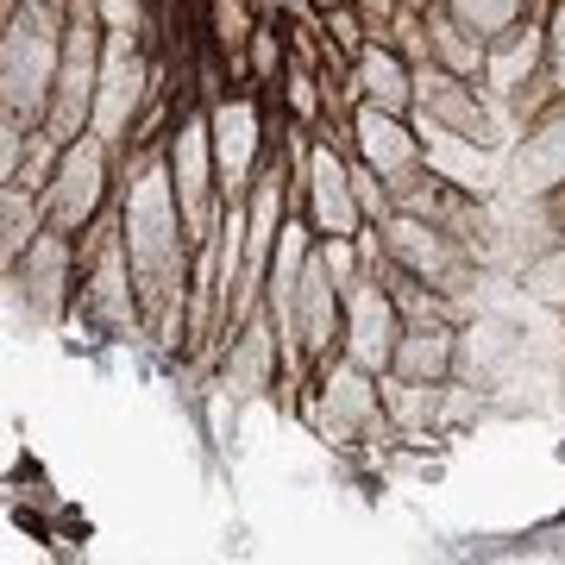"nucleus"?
<instances>
[{"mask_svg":"<svg viewBox=\"0 0 565 565\" xmlns=\"http://www.w3.org/2000/svg\"><path fill=\"white\" fill-rule=\"evenodd\" d=\"M408 7H434V0H408Z\"/></svg>","mask_w":565,"mask_h":565,"instance_id":"obj_1","label":"nucleus"},{"mask_svg":"<svg viewBox=\"0 0 565 565\" xmlns=\"http://www.w3.org/2000/svg\"><path fill=\"white\" fill-rule=\"evenodd\" d=\"M371 7H384V0H371Z\"/></svg>","mask_w":565,"mask_h":565,"instance_id":"obj_2","label":"nucleus"}]
</instances>
